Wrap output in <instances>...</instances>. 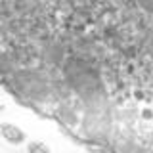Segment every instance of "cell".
Segmentation results:
<instances>
[{
  "instance_id": "6da1fadb",
  "label": "cell",
  "mask_w": 153,
  "mask_h": 153,
  "mask_svg": "<svg viewBox=\"0 0 153 153\" xmlns=\"http://www.w3.org/2000/svg\"><path fill=\"white\" fill-rule=\"evenodd\" d=\"M0 136L8 143H23L25 142V132L12 123H0Z\"/></svg>"
},
{
  "instance_id": "7a4b0ae2",
  "label": "cell",
  "mask_w": 153,
  "mask_h": 153,
  "mask_svg": "<svg viewBox=\"0 0 153 153\" xmlns=\"http://www.w3.org/2000/svg\"><path fill=\"white\" fill-rule=\"evenodd\" d=\"M31 153H35V151H40V153H48L50 151V147L46 146V143H40V142H31L29 143V147H27Z\"/></svg>"
},
{
  "instance_id": "3957f363",
  "label": "cell",
  "mask_w": 153,
  "mask_h": 153,
  "mask_svg": "<svg viewBox=\"0 0 153 153\" xmlns=\"http://www.w3.org/2000/svg\"><path fill=\"white\" fill-rule=\"evenodd\" d=\"M2 109H4V107H2V103H0V111H2Z\"/></svg>"
}]
</instances>
